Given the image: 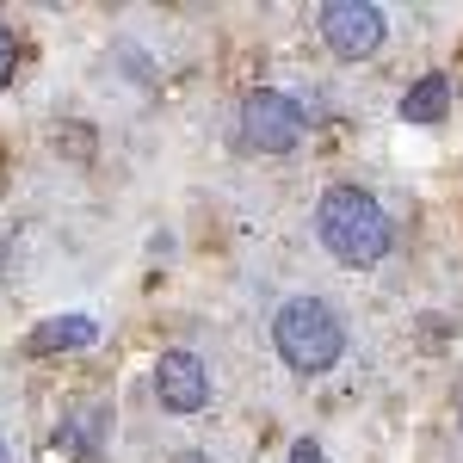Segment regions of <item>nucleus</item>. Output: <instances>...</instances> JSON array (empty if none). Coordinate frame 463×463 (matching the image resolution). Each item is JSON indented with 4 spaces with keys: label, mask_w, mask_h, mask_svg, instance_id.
<instances>
[{
    "label": "nucleus",
    "mask_w": 463,
    "mask_h": 463,
    "mask_svg": "<svg viewBox=\"0 0 463 463\" xmlns=\"http://www.w3.org/2000/svg\"><path fill=\"white\" fill-rule=\"evenodd\" d=\"M316 235L340 266H377L390 253V216L364 185H334L316 204Z\"/></svg>",
    "instance_id": "1"
},
{
    "label": "nucleus",
    "mask_w": 463,
    "mask_h": 463,
    "mask_svg": "<svg viewBox=\"0 0 463 463\" xmlns=\"http://www.w3.org/2000/svg\"><path fill=\"white\" fill-rule=\"evenodd\" d=\"M272 340H279V358L297 377H321L346 353V327L334 316V303H321V297H290L272 321Z\"/></svg>",
    "instance_id": "2"
},
{
    "label": "nucleus",
    "mask_w": 463,
    "mask_h": 463,
    "mask_svg": "<svg viewBox=\"0 0 463 463\" xmlns=\"http://www.w3.org/2000/svg\"><path fill=\"white\" fill-rule=\"evenodd\" d=\"M303 130H309V118H303V106L290 93L260 87V93L241 99V148L248 155H290L303 143Z\"/></svg>",
    "instance_id": "3"
},
{
    "label": "nucleus",
    "mask_w": 463,
    "mask_h": 463,
    "mask_svg": "<svg viewBox=\"0 0 463 463\" xmlns=\"http://www.w3.org/2000/svg\"><path fill=\"white\" fill-rule=\"evenodd\" d=\"M321 37H327V50L340 62H364L383 43V6H371V0H327L321 6Z\"/></svg>",
    "instance_id": "4"
},
{
    "label": "nucleus",
    "mask_w": 463,
    "mask_h": 463,
    "mask_svg": "<svg viewBox=\"0 0 463 463\" xmlns=\"http://www.w3.org/2000/svg\"><path fill=\"white\" fill-rule=\"evenodd\" d=\"M155 395L174 414H198L211 402V364L198 353H185V346H167V353L155 358Z\"/></svg>",
    "instance_id": "5"
},
{
    "label": "nucleus",
    "mask_w": 463,
    "mask_h": 463,
    "mask_svg": "<svg viewBox=\"0 0 463 463\" xmlns=\"http://www.w3.org/2000/svg\"><path fill=\"white\" fill-rule=\"evenodd\" d=\"M451 111V74H420L402 93V124H445Z\"/></svg>",
    "instance_id": "6"
},
{
    "label": "nucleus",
    "mask_w": 463,
    "mask_h": 463,
    "mask_svg": "<svg viewBox=\"0 0 463 463\" xmlns=\"http://www.w3.org/2000/svg\"><path fill=\"white\" fill-rule=\"evenodd\" d=\"M93 340H99V321L93 316H50L32 334V353H80Z\"/></svg>",
    "instance_id": "7"
},
{
    "label": "nucleus",
    "mask_w": 463,
    "mask_h": 463,
    "mask_svg": "<svg viewBox=\"0 0 463 463\" xmlns=\"http://www.w3.org/2000/svg\"><path fill=\"white\" fill-rule=\"evenodd\" d=\"M99 427H106V414H80L69 432H56V451H80V458H87V451L99 445Z\"/></svg>",
    "instance_id": "8"
},
{
    "label": "nucleus",
    "mask_w": 463,
    "mask_h": 463,
    "mask_svg": "<svg viewBox=\"0 0 463 463\" xmlns=\"http://www.w3.org/2000/svg\"><path fill=\"white\" fill-rule=\"evenodd\" d=\"M13 69H19V43H13V32L0 25V87H13Z\"/></svg>",
    "instance_id": "9"
},
{
    "label": "nucleus",
    "mask_w": 463,
    "mask_h": 463,
    "mask_svg": "<svg viewBox=\"0 0 463 463\" xmlns=\"http://www.w3.org/2000/svg\"><path fill=\"white\" fill-rule=\"evenodd\" d=\"M290 463H327V458H321L316 439H297V445H290Z\"/></svg>",
    "instance_id": "10"
},
{
    "label": "nucleus",
    "mask_w": 463,
    "mask_h": 463,
    "mask_svg": "<svg viewBox=\"0 0 463 463\" xmlns=\"http://www.w3.org/2000/svg\"><path fill=\"white\" fill-rule=\"evenodd\" d=\"M0 463H13V451H6V445H0Z\"/></svg>",
    "instance_id": "11"
},
{
    "label": "nucleus",
    "mask_w": 463,
    "mask_h": 463,
    "mask_svg": "<svg viewBox=\"0 0 463 463\" xmlns=\"http://www.w3.org/2000/svg\"><path fill=\"white\" fill-rule=\"evenodd\" d=\"M458 420H463V414H458Z\"/></svg>",
    "instance_id": "12"
}]
</instances>
